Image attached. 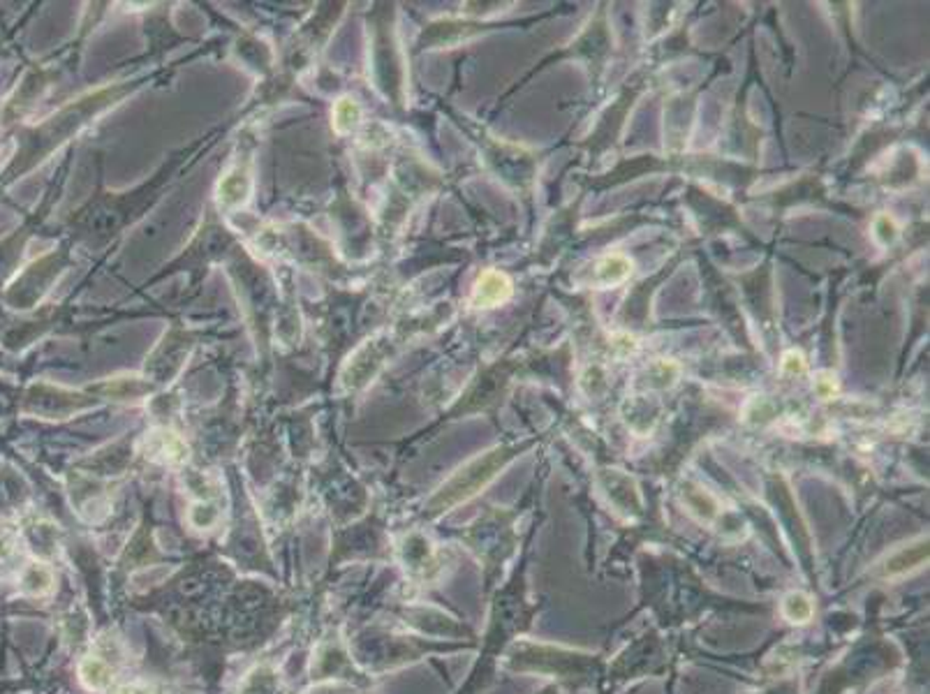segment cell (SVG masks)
<instances>
[{
	"mask_svg": "<svg viewBox=\"0 0 930 694\" xmlns=\"http://www.w3.org/2000/svg\"><path fill=\"white\" fill-rule=\"evenodd\" d=\"M512 295V283L507 280L505 273H498V271H489L479 278L477 288H475V304L482 308L498 306L502 301L509 299Z\"/></svg>",
	"mask_w": 930,
	"mask_h": 694,
	"instance_id": "7a4b0ae2",
	"label": "cell"
},
{
	"mask_svg": "<svg viewBox=\"0 0 930 694\" xmlns=\"http://www.w3.org/2000/svg\"><path fill=\"white\" fill-rule=\"evenodd\" d=\"M783 613L792 623H808L813 616V602L803 593H792L784 597Z\"/></svg>",
	"mask_w": 930,
	"mask_h": 694,
	"instance_id": "5b68a950",
	"label": "cell"
},
{
	"mask_svg": "<svg viewBox=\"0 0 930 694\" xmlns=\"http://www.w3.org/2000/svg\"><path fill=\"white\" fill-rule=\"evenodd\" d=\"M509 456H512V453L505 452V449H495V452L486 453L484 459H477L472 461L470 465H465L463 470L456 472V475L442 486L440 493L430 502V507L437 509V512H442V509L459 505L461 501H468L470 495H475L479 489H484V486L500 472V468L509 461Z\"/></svg>",
	"mask_w": 930,
	"mask_h": 694,
	"instance_id": "6da1fadb",
	"label": "cell"
},
{
	"mask_svg": "<svg viewBox=\"0 0 930 694\" xmlns=\"http://www.w3.org/2000/svg\"><path fill=\"white\" fill-rule=\"evenodd\" d=\"M112 694H154V690L139 685V682H125V685H118Z\"/></svg>",
	"mask_w": 930,
	"mask_h": 694,
	"instance_id": "8992f818",
	"label": "cell"
},
{
	"mask_svg": "<svg viewBox=\"0 0 930 694\" xmlns=\"http://www.w3.org/2000/svg\"><path fill=\"white\" fill-rule=\"evenodd\" d=\"M79 681L89 690H105L112 682V666L100 658H83L79 662Z\"/></svg>",
	"mask_w": 930,
	"mask_h": 694,
	"instance_id": "277c9868",
	"label": "cell"
},
{
	"mask_svg": "<svg viewBox=\"0 0 930 694\" xmlns=\"http://www.w3.org/2000/svg\"><path fill=\"white\" fill-rule=\"evenodd\" d=\"M926 558H928V541L921 540L917 541V544H912V547L895 551L894 556L887 560V565H884V577H902L907 572L921 567V563H924Z\"/></svg>",
	"mask_w": 930,
	"mask_h": 694,
	"instance_id": "3957f363",
	"label": "cell"
}]
</instances>
